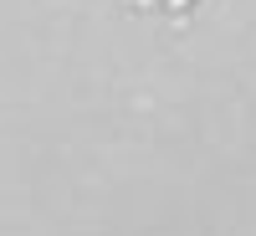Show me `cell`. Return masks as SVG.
<instances>
[{
	"label": "cell",
	"mask_w": 256,
	"mask_h": 236,
	"mask_svg": "<svg viewBox=\"0 0 256 236\" xmlns=\"http://www.w3.org/2000/svg\"><path fill=\"white\" fill-rule=\"evenodd\" d=\"M174 6H184V0H174Z\"/></svg>",
	"instance_id": "1"
}]
</instances>
